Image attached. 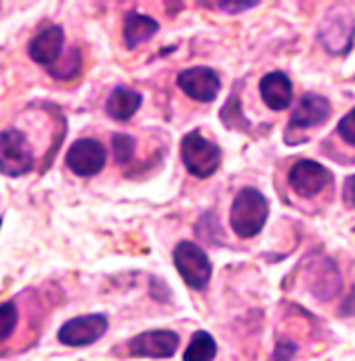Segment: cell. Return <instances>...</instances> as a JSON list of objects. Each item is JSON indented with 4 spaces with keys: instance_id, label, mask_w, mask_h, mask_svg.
<instances>
[{
    "instance_id": "cell-1",
    "label": "cell",
    "mask_w": 355,
    "mask_h": 361,
    "mask_svg": "<svg viewBox=\"0 0 355 361\" xmlns=\"http://www.w3.org/2000/svg\"><path fill=\"white\" fill-rule=\"evenodd\" d=\"M268 214H270L268 199L254 187H243L242 191H238V195L231 203L229 226L238 238L250 240L264 230Z\"/></svg>"
},
{
    "instance_id": "cell-2",
    "label": "cell",
    "mask_w": 355,
    "mask_h": 361,
    "mask_svg": "<svg viewBox=\"0 0 355 361\" xmlns=\"http://www.w3.org/2000/svg\"><path fill=\"white\" fill-rule=\"evenodd\" d=\"M181 161L195 179H210L222 166V148L193 130L181 140Z\"/></svg>"
},
{
    "instance_id": "cell-3",
    "label": "cell",
    "mask_w": 355,
    "mask_h": 361,
    "mask_svg": "<svg viewBox=\"0 0 355 361\" xmlns=\"http://www.w3.org/2000/svg\"><path fill=\"white\" fill-rule=\"evenodd\" d=\"M173 262L187 286L195 290H205L210 286L213 268L205 250L195 242H179L173 252Z\"/></svg>"
},
{
    "instance_id": "cell-4",
    "label": "cell",
    "mask_w": 355,
    "mask_h": 361,
    "mask_svg": "<svg viewBox=\"0 0 355 361\" xmlns=\"http://www.w3.org/2000/svg\"><path fill=\"white\" fill-rule=\"evenodd\" d=\"M35 166V154L27 136L20 130H4L0 134V173L6 177H23Z\"/></svg>"
},
{
    "instance_id": "cell-5",
    "label": "cell",
    "mask_w": 355,
    "mask_h": 361,
    "mask_svg": "<svg viewBox=\"0 0 355 361\" xmlns=\"http://www.w3.org/2000/svg\"><path fill=\"white\" fill-rule=\"evenodd\" d=\"M331 183H333L331 171L311 159L296 161L289 171V185L292 187V191L303 199L317 197Z\"/></svg>"
},
{
    "instance_id": "cell-6",
    "label": "cell",
    "mask_w": 355,
    "mask_h": 361,
    "mask_svg": "<svg viewBox=\"0 0 355 361\" xmlns=\"http://www.w3.org/2000/svg\"><path fill=\"white\" fill-rule=\"evenodd\" d=\"M106 161H108V152L96 138L76 140L65 154L67 169L78 177H94L97 173H102Z\"/></svg>"
},
{
    "instance_id": "cell-7",
    "label": "cell",
    "mask_w": 355,
    "mask_h": 361,
    "mask_svg": "<svg viewBox=\"0 0 355 361\" xmlns=\"http://www.w3.org/2000/svg\"><path fill=\"white\" fill-rule=\"evenodd\" d=\"M179 90L199 104H210L219 96L222 80L215 69L205 66H195L183 69L177 75Z\"/></svg>"
},
{
    "instance_id": "cell-8",
    "label": "cell",
    "mask_w": 355,
    "mask_h": 361,
    "mask_svg": "<svg viewBox=\"0 0 355 361\" xmlns=\"http://www.w3.org/2000/svg\"><path fill=\"white\" fill-rule=\"evenodd\" d=\"M179 335L171 329H152L136 335L128 341V353L132 357L169 360L177 353Z\"/></svg>"
},
{
    "instance_id": "cell-9",
    "label": "cell",
    "mask_w": 355,
    "mask_h": 361,
    "mask_svg": "<svg viewBox=\"0 0 355 361\" xmlns=\"http://www.w3.org/2000/svg\"><path fill=\"white\" fill-rule=\"evenodd\" d=\"M106 331H108V317L102 312H94V314H83V317H76L67 321L64 327L59 329L57 339L67 347H85L97 341L100 337H104Z\"/></svg>"
},
{
    "instance_id": "cell-10",
    "label": "cell",
    "mask_w": 355,
    "mask_h": 361,
    "mask_svg": "<svg viewBox=\"0 0 355 361\" xmlns=\"http://www.w3.org/2000/svg\"><path fill=\"white\" fill-rule=\"evenodd\" d=\"M329 118H331L329 99L319 94H305L292 108L287 132L296 130V128H315V126L325 124Z\"/></svg>"
},
{
    "instance_id": "cell-11",
    "label": "cell",
    "mask_w": 355,
    "mask_h": 361,
    "mask_svg": "<svg viewBox=\"0 0 355 361\" xmlns=\"http://www.w3.org/2000/svg\"><path fill=\"white\" fill-rule=\"evenodd\" d=\"M260 98L275 112H282V110L291 108L292 98H294L292 80L284 71H270V73H266L260 80Z\"/></svg>"
},
{
    "instance_id": "cell-12",
    "label": "cell",
    "mask_w": 355,
    "mask_h": 361,
    "mask_svg": "<svg viewBox=\"0 0 355 361\" xmlns=\"http://www.w3.org/2000/svg\"><path fill=\"white\" fill-rule=\"evenodd\" d=\"M65 35L61 27L53 25L43 29L39 35H35L29 43V57L39 66L53 67V63L61 57L64 51Z\"/></svg>"
},
{
    "instance_id": "cell-13",
    "label": "cell",
    "mask_w": 355,
    "mask_h": 361,
    "mask_svg": "<svg viewBox=\"0 0 355 361\" xmlns=\"http://www.w3.org/2000/svg\"><path fill=\"white\" fill-rule=\"evenodd\" d=\"M140 104H143V96L138 92L124 87V85H118L108 96L106 114L114 118V120H118V122H128L130 118L138 112Z\"/></svg>"
},
{
    "instance_id": "cell-14",
    "label": "cell",
    "mask_w": 355,
    "mask_h": 361,
    "mask_svg": "<svg viewBox=\"0 0 355 361\" xmlns=\"http://www.w3.org/2000/svg\"><path fill=\"white\" fill-rule=\"evenodd\" d=\"M161 29V25L152 17H146L140 13H128L124 18V45L126 49H136L138 45L146 43L152 35Z\"/></svg>"
},
{
    "instance_id": "cell-15",
    "label": "cell",
    "mask_w": 355,
    "mask_h": 361,
    "mask_svg": "<svg viewBox=\"0 0 355 361\" xmlns=\"http://www.w3.org/2000/svg\"><path fill=\"white\" fill-rule=\"evenodd\" d=\"M217 355V343L207 331H197L187 345L183 361H213Z\"/></svg>"
},
{
    "instance_id": "cell-16",
    "label": "cell",
    "mask_w": 355,
    "mask_h": 361,
    "mask_svg": "<svg viewBox=\"0 0 355 361\" xmlns=\"http://www.w3.org/2000/svg\"><path fill=\"white\" fill-rule=\"evenodd\" d=\"M18 321V309H16L15 300H6L0 305V343L6 341L16 329Z\"/></svg>"
},
{
    "instance_id": "cell-17",
    "label": "cell",
    "mask_w": 355,
    "mask_h": 361,
    "mask_svg": "<svg viewBox=\"0 0 355 361\" xmlns=\"http://www.w3.org/2000/svg\"><path fill=\"white\" fill-rule=\"evenodd\" d=\"M134 138L130 134H114L112 136V150H114V159L118 164H126L130 163L132 154H134Z\"/></svg>"
},
{
    "instance_id": "cell-18",
    "label": "cell",
    "mask_w": 355,
    "mask_h": 361,
    "mask_svg": "<svg viewBox=\"0 0 355 361\" xmlns=\"http://www.w3.org/2000/svg\"><path fill=\"white\" fill-rule=\"evenodd\" d=\"M222 120L227 128H236V122H240V128H248V122H246V116L242 114V106H240V99L238 96H231L229 102L224 106L222 110Z\"/></svg>"
},
{
    "instance_id": "cell-19",
    "label": "cell",
    "mask_w": 355,
    "mask_h": 361,
    "mask_svg": "<svg viewBox=\"0 0 355 361\" xmlns=\"http://www.w3.org/2000/svg\"><path fill=\"white\" fill-rule=\"evenodd\" d=\"M337 132H339V136L349 145V147H354L355 142V114L354 110L349 112L347 116H343L339 122V126H337Z\"/></svg>"
},
{
    "instance_id": "cell-20",
    "label": "cell",
    "mask_w": 355,
    "mask_h": 361,
    "mask_svg": "<svg viewBox=\"0 0 355 361\" xmlns=\"http://www.w3.org/2000/svg\"><path fill=\"white\" fill-rule=\"evenodd\" d=\"M296 349L299 347H296V343H292V341H278L270 361H292Z\"/></svg>"
},
{
    "instance_id": "cell-21",
    "label": "cell",
    "mask_w": 355,
    "mask_h": 361,
    "mask_svg": "<svg viewBox=\"0 0 355 361\" xmlns=\"http://www.w3.org/2000/svg\"><path fill=\"white\" fill-rule=\"evenodd\" d=\"M219 11H226V13H242L248 8H254L256 4H260L258 0H238V2H213Z\"/></svg>"
},
{
    "instance_id": "cell-22",
    "label": "cell",
    "mask_w": 355,
    "mask_h": 361,
    "mask_svg": "<svg viewBox=\"0 0 355 361\" xmlns=\"http://www.w3.org/2000/svg\"><path fill=\"white\" fill-rule=\"evenodd\" d=\"M345 203L347 207H354V177H347L345 180Z\"/></svg>"
}]
</instances>
